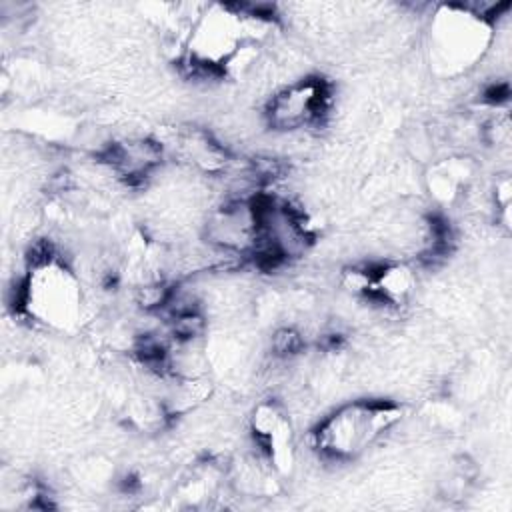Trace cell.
Wrapping results in <instances>:
<instances>
[{
  "label": "cell",
  "instance_id": "cell-3",
  "mask_svg": "<svg viewBox=\"0 0 512 512\" xmlns=\"http://www.w3.org/2000/svg\"><path fill=\"white\" fill-rule=\"evenodd\" d=\"M326 88L320 80H298L276 92L266 108L268 124L276 130H298L318 122L326 110Z\"/></svg>",
  "mask_w": 512,
  "mask_h": 512
},
{
  "label": "cell",
  "instance_id": "cell-1",
  "mask_svg": "<svg viewBox=\"0 0 512 512\" xmlns=\"http://www.w3.org/2000/svg\"><path fill=\"white\" fill-rule=\"evenodd\" d=\"M396 420V410L384 402H356L328 416L316 430L318 450L334 460H346L368 448Z\"/></svg>",
  "mask_w": 512,
  "mask_h": 512
},
{
  "label": "cell",
  "instance_id": "cell-2",
  "mask_svg": "<svg viewBox=\"0 0 512 512\" xmlns=\"http://www.w3.org/2000/svg\"><path fill=\"white\" fill-rule=\"evenodd\" d=\"M486 20L470 12L464 4L448 8V16L438 14L434 22V48L446 66H468L482 54L486 42Z\"/></svg>",
  "mask_w": 512,
  "mask_h": 512
}]
</instances>
